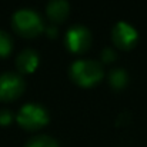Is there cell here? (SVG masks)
<instances>
[{"label":"cell","mask_w":147,"mask_h":147,"mask_svg":"<svg viewBox=\"0 0 147 147\" xmlns=\"http://www.w3.org/2000/svg\"><path fill=\"white\" fill-rule=\"evenodd\" d=\"M46 32H47V34H49V37H56L57 36V29L54 27V26H49L47 29H46Z\"/></svg>","instance_id":"obj_14"},{"label":"cell","mask_w":147,"mask_h":147,"mask_svg":"<svg viewBox=\"0 0 147 147\" xmlns=\"http://www.w3.org/2000/svg\"><path fill=\"white\" fill-rule=\"evenodd\" d=\"M24 147H59L57 140H54L51 136L47 134H40L36 137H32Z\"/></svg>","instance_id":"obj_10"},{"label":"cell","mask_w":147,"mask_h":147,"mask_svg":"<svg viewBox=\"0 0 147 147\" xmlns=\"http://www.w3.org/2000/svg\"><path fill=\"white\" fill-rule=\"evenodd\" d=\"M137 39V30L126 22H119L111 29V40L116 47L121 50H131L136 46Z\"/></svg>","instance_id":"obj_6"},{"label":"cell","mask_w":147,"mask_h":147,"mask_svg":"<svg viewBox=\"0 0 147 147\" xmlns=\"http://www.w3.org/2000/svg\"><path fill=\"white\" fill-rule=\"evenodd\" d=\"M13 49V40L9 33L0 30V57H7Z\"/></svg>","instance_id":"obj_11"},{"label":"cell","mask_w":147,"mask_h":147,"mask_svg":"<svg viewBox=\"0 0 147 147\" xmlns=\"http://www.w3.org/2000/svg\"><path fill=\"white\" fill-rule=\"evenodd\" d=\"M11 27L19 36L24 39H33L45 30V22L37 11L20 9L11 16Z\"/></svg>","instance_id":"obj_2"},{"label":"cell","mask_w":147,"mask_h":147,"mask_svg":"<svg viewBox=\"0 0 147 147\" xmlns=\"http://www.w3.org/2000/svg\"><path fill=\"white\" fill-rule=\"evenodd\" d=\"M107 79H109L110 87L114 89V90H121L129 83V74H127V71L124 69H120V67L110 70Z\"/></svg>","instance_id":"obj_9"},{"label":"cell","mask_w":147,"mask_h":147,"mask_svg":"<svg viewBox=\"0 0 147 147\" xmlns=\"http://www.w3.org/2000/svg\"><path fill=\"white\" fill-rule=\"evenodd\" d=\"M100 57H101V61L103 63H113L117 59V53L111 47H104V49L101 50Z\"/></svg>","instance_id":"obj_12"},{"label":"cell","mask_w":147,"mask_h":147,"mask_svg":"<svg viewBox=\"0 0 147 147\" xmlns=\"http://www.w3.org/2000/svg\"><path fill=\"white\" fill-rule=\"evenodd\" d=\"M70 13V6L67 0H50L46 6V14L54 24L63 23Z\"/></svg>","instance_id":"obj_8"},{"label":"cell","mask_w":147,"mask_h":147,"mask_svg":"<svg viewBox=\"0 0 147 147\" xmlns=\"http://www.w3.org/2000/svg\"><path fill=\"white\" fill-rule=\"evenodd\" d=\"M66 49L74 54H83L92 46V33L83 24L71 26L64 37Z\"/></svg>","instance_id":"obj_4"},{"label":"cell","mask_w":147,"mask_h":147,"mask_svg":"<svg viewBox=\"0 0 147 147\" xmlns=\"http://www.w3.org/2000/svg\"><path fill=\"white\" fill-rule=\"evenodd\" d=\"M17 123L27 131H36L43 129L50 120L49 111L37 103H27L24 104L17 116H16Z\"/></svg>","instance_id":"obj_3"},{"label":"cell","mask_w":147,"mask_h":147,"mask_svg":"<svg viewBox=\"0 0 147 147\" xmlns=\"http://www.w3.org/2000/svg\"><path fill=\"white\" fill-rule=\"evenodd\" d=\"M13 113L10 111V110H7V109H1L0 110V124L1 126H7V124H10L11 121H13Z\"/></svg>","instance_id":"obj_13"},{"label":"cell","mask_w":147,"mask_h":147,"mask_svg":"<svg viewBox=\"0 0 147 147\" xmlns=\"http://www.w3.org/2000/svg\"><path fill=\"white\" fill-rule=\"evenodd\" d=\"M70 79L80 87H93L104 76L103 66L97 60H90V59H83L77 60L70 66L69 70Z\"/></svg>","instance_id":"obj_1"},{"label":"cell","mask_w":147,"mask_h":147,"mask_svg":"<svg viewBox=\"0 0 147 147\" xmlns=\"http://www.w3.org/2000/svg\"><path fill=\"white\" fill-rule=\"evenodd\" d=\"M39 66V54L33 49H24L16 59V69L19 74L33 73Z\"/></svg>","instance_id":"obj_7"},{"label":"cell","mask_w":147,"mask_h":147,"mask_svg":"<svg viewBox=\"0 0 147 147\" xmlns=\"http://www.w3.org/2000/svg\"><path fill=\"white\" fill-rule=\"evenodd\" d=\"M26 89L24 80L19 73L4 71L0 74V101H13L19 98Z\"/></svg>","instance_id":"obj_5"}]
</instances>
